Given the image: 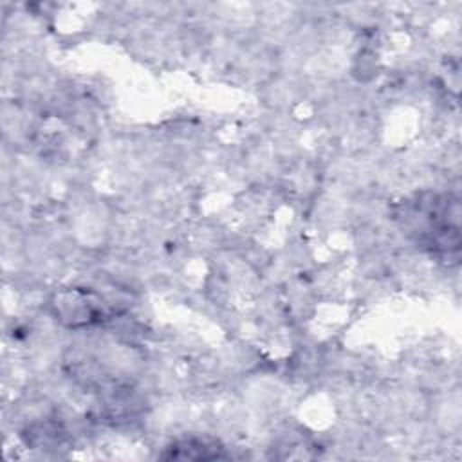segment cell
<instances>
[{
    "mask_svg": "<svg viewBox=\"0 0 462 462\" xmlns=\"http://www.w3.org/2000/svg\"><path fill=\"white\" fill-rule=\"evenodd\" d=\"M51 314L54 319L72 330L90 328L106 318V303L92 289L70 287L52 294Z\"/></svg>",
    "mask_w": 462,
    "mask_h": 462,
    "instance_id": "1",
    "label": "cell"
}]
</instances>
